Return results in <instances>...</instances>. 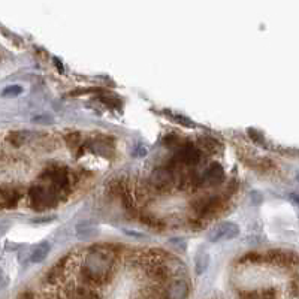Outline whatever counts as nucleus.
<instances>
[{
	"instance_id": "2",
	"label": "nucleus",
	"mask_w": 299,
	"mask_h": 299,
	"mask_svg": "<svg viewBox=\"0 0 299 299\" xmlns=\"http://www.w3.org/2000/svg\"><path fill=\"white\" fill-rule=\"evenodd\" d=\"M239 235V227L233 222H222L216 227H213L208 233L210 242H219L223 239H233Z\"/></svg>"
},
{
	"instance_id": "6",
	"label": "nucleus",
	"mask_w": 299,
	"mask_h": 299,
	"mask_svg": "<svg viewBox=\"0 0 299 299\" xmlns=\"http://www.w3.org/2000/svg\"><path fill=\"white\" fill-rule=\"evenodd\" d=\"M190 287L186 280H175L168 289V299H187Z\"/></svg>"
},
{
	"instance_id": "17",
	"label": "nucleus",
	"mask_w": 299,
	"mask_h": 299,
	"mask_svg": "<svg viewBox=\"0 0 299 299\" xmlns=\"http://www.w3.org/2000/svg\"><path fill=\"white\" fill-rule=\"evenodd\" d=\"M259 299H275V290L274 289H265L262 292V295L259 296Z\"/></svg>"
},
{
	"instance_id": "16",
	"label": "nucleus",
	"mask_w": 299,
	"mask_h": 299,
	"mask_svg": "<svg viewBox=\"0 0 299 299\" xmlns=\"http://www.w3.org/2000/svg\"><path fill=\"white\" fill-rule=\"evenodd\" d=\"M142 222L147 223L148 226H151L153 229H157L159 226H162V222H160L159 219L151 217V216H145V217H142Z\"/></svg>"
},
{
	"instance_id": "12",
	"label": "nucleus",
	"mask_w": 299,
	"mask_h": 299,
	"mask_svg": "<svg viewBox=\"0 0 299 299\" xmlns=\"http://www.w3.org/2000/svg\"><path fill=\"white\" fill-rule=\"evenodd\" d=\"M29 136H30L29 130H15V132H11V133L8 135L6 139H8L12 145L20 147V145H23V144L27 142Z\"/></svg>"
},
{
	"instance_id": "14",
	"label": "nucleus",
	"mask_w": 299,
	"mask_h": 299,
	"mask_svg": "<svg viewBox=\"0 0 299 299\" xmlns=\"http://www.w3.org/2000/svg\"><path fill=\"white\" fill-rule=\"evenodd\" d=\"M21 93H23V87H20V85H9V87H6L2 91V96L3 97H17Z\"/></svg>"
},
{
	"instance_id": "18",
	"label": "nucleus",
	"mask_w": 299,
	"mask_h": 299,
	"mask_svg": "<svg viewBox=\"0 0 299 299\" xmlns=\"http://www.w3.org/2000/svg\"><path fill=\"white\" fill-rule=\"evenodd\" d=\"M33 121H35V123H39V124H50V123H53L51 117H45V115L35 117V118H33Z\"/></svg>"
},
{
	"instance_id": "4",
	"label": "nucleus",
	"mask_w": 299,
	"mask_h": 299,
	"mask_svg": "<svg viewBox=\"0 0 299 299\" xmlns=\"http://www.w3.org/2000/svg\"><path fill=\"white\" fill-rule=\"evenodd\" d=\"M175 160L183 165H196L201 160V151L195 145H184L175 156Z\"/></svg>"
},
{
	"instance_id": "8",
	"label": "nucleus",
	"mask_w": 299,
	"mask_h": 299,
	"mask_svg": "<svg viewBox=\"0 0 299 299\" xmlns=\"http://www.w3.org/2000/svg\"><path fill=\"white\" fill-rule=\"evenodd\" d=\"M151 183L156 189H168L172 183V174L168 169H157L151 177Z\"/></svg>"
},
{
	"instance_id": "7",
	"label": "nucleus",
	"mask_w": 299,
	"mask_h": 299,
	"mask_svg": "<svg viewBox=\"0 0 299 299\" xmlns=\"http://www.w3.org/2000/svg\"><path fill=\"white\" fill-rule=\"evenodd\" d=\"M204 180L210 186H217L224 180V171L219 163H213L204 174Z\"/></svg>"
},
{
	"instance_id": "10",
	"label": "nucleus",
	"mask_w": 299,
	"mask_h": 299,
	"mask_svg": "<svg viewBox=\"0 0 299 299\" xmlns=\"http://www.w3.org/2000/svg\"><path fill=\"white\" fill-rule=\"evenodd\" d=\"M76 233L79 238L85 239V238H91L97 233V226L93 224L91 222H82L76 226Z\"/></svg>"
},
{
	"instance_id": "1",
	"label": "nucleus",
	"mask_w": 299,
	"mask_h": 299,
	"mask_svg": "<svg viewBox=\"0 0 299 299\" xmlns=\"http://www.w3.org/2000/svg\"><path fill=\"white\" fill-rule=\"evenodd\" d=\"M114 265V253L111 250L97 248L88 253L82 275L91 284H103L109 280L111 271Z\"/></svg>"
},
{
	"instance_id": "13",
	"label": "nucleus",
	"mask_w": 299,
	"mask_h": 299,
	"mask_svg": "<svg viewBox=\"0 0 299 299\" xmlns=\"http://www.w3.org/2000/svg\"><path fill=\"white\" fill-rule=\"evenodd\" d=\"M75 299H99V296L96 292L85 289V287H81L75 292Z\"/></svg>"
},
{
	"instance_id": "3",
	"label": "nucleus",
	"mask_w": 299,
	"mask_h": 299,
	"mask_svg": "<svg viewBox=\"0 0 299 299\" xmlns=\"http://www.w3.org/2000/svg\"><path fill=\"white\" fill-rule=\"evenodd\" d=\"M29 195H30V201L35 208H47L56 202V192H51L41 186L32 187Z\"/></svg>"
},
{
	"instance_id": "19",
	"label": "nucleus",
	"mask_w": 299,
	"mask_h": 299,
	"mask_svg": "<svg viewBox=\"0 0 299 299\" xmlns=\"http://www.w3.org/2000/svg\"><path fill=\"white\" fill-rule=\"evenodd\" d=\"M239 299H259V295L254 292H242Z\"/></svg>"
},
{
	"instance_id": "9",
	"label": "nucleus",
	"mask_w": 299,
	"mask_h": 299,
	"mask_svg": "<svg viewBox=\"0 0 299 299\" xmlns=\"http://www.w3.org/2000/svg\"><path fill=\"white\" fill-rule=\"evenodd\" d=\"M50 248H51V247H50V244H48L47 241L38 244V245L33 248L32 256H30L32 263H41V262H44V260L47 259L48 253H50Z\"/></svg>"
},
{
	"instance_id": "15",
	"label": "nucleus",
	"mask_w": 299,
	"mask_h": 299,
	"mask_svg": "<svg viewBox=\"0 0 299 299\" xmlns=\"http://www.w3.org/2000/svg\"><path fill=\"white\" fill-rule=\"evenodd\" d=\"M262 260H263V256L259 253H248L242 259H239V262L242 263H260Z\"/></svg>"
},
{
	"instance_id": "11",
	"label": "nucleus",
	"mask_w": 299,
	"mask_h": 299,
	"mask_svg": "<svg viewBox=\"0 0 299 299\" xmlns=\"http://www.w3.org/2000/svg\"><path fill=\"white\" fill-rule=\"evenodd\" d=\"M208 265H210V256H208V253H205V251L198 253L196 257H195V271H196V275H202L208 269Z\"/></svg>"
},
{
	"instance_id": "5",
	"label": "nucleus",
	"mask_w": 299,
	"mask_h": 299,
	"mask_svg": "<svg viewBox=\"0 0 299 299\" xmlns=\"http://www.w3.org/2000/svg\"><path fill=\"white\" fill-rule=\"evenodd\" d=\"M20 192L12 189H0V210H8L17 207L20 202Z\"/></svg>"
},
{
	"instance_id": "21",
	"label": "nucleus",
	"mask_w": 299,
	"mask_h": 299,
	"mask_svg": "<svg viewBox=\"0 0 299 299\" xmlns=\"http://www.w3.org/2000/svg\"><path fill=\"white\" fill-rule=\"evenodd\" d=\"M2 284H3V271L0 268V287H2Z\"/></svg>"
},
{
	"instance_id": "20",
	"label": "nucleus",
	"mask_w": 299,
	"mask_h": 299,
	"mask_svg": "<svg viewBox=\"0 0 299 299\" xmlns=\"http://www.w3.org/2000/svg\"><path fill=\"white\" fill-rule=\"evenodd\" d=\"M17 299H35V296H33V293L32 292H23V293H20L18 296H17Z\"/></svg>"
}]
</instances>
